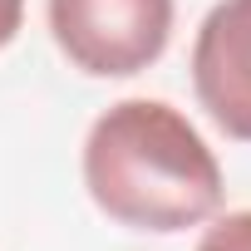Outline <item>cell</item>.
Wrapping results in <instances>:
<instances>
[{
	"label": "cell",
	"instance_id": "cell-1",
	"mask_svg": "<svg viewBox=\"0 0 251 251\" xmlns=\"http://www.w3.org/2000/svg\"><path fill=\"white\" fill-rule=\"evenodd\" d=\"M84 187L94 207L138 231H187L222 207V168L202 133L158 99H123L89 128Z\"/></svg>",
	"mask_w": 251,
	"mask_h": 251
},
{
	"label": "cell",
	"instance_id": "cell-2",
	"mask_svg": "<svg viewBox=\"0 0 251 251\" xmlns=\"http://www.w3.org/2000/svg\"><path fill=\"white\" fill-rule=\"evenodd\" d=\"M54 45L94 79L143 74L173 35V0H50Z\"/></svg>",
	"mask_w": 251,
	"mask_h": 251
},
{
	"label": "cell",
	"instance_id": "cell-3",
	"mask_svg": "<svg viewBox=\"0 0 251 251\" xmlns=\"http://www.w3.org/2000/svg\"><path fill=\"white\" fill-rule=\"evenodd\" d=\"M192 84L217 128L251 143V0L207 10L192 45Z\"/></svg>",
	"mask_w": 251,
	"mask_h": 251
},
{
	"label": "cell",
	"instance_id": "cell-4",
	"mask_svg": "<svg viewBox=\"0 0 251 251\" xmlns=\"http://www.w3.org/2000/svg\"><path fill=\"white\" fill-rule=\"evenodd\" d=\"M197 251H251V212H226L217 226H207Z\"/></svg>",
	"mask_w": 251,
	"mask_h": 251
},
{
	"label": "cell",
	"instance_id": "cell-5",
	"mask_svg": "<svg viewBox=\"0 0 251 251\" xmlns=\"http://www.w3.org/2000/svg\"><path fill=\"white\" fill-rule=\"evenodd\" d=\"M25 25V0H0V50H5Z\"/></svg>",
	"mask_w": 251,
	"mask_h": 251
}]
</instances>
